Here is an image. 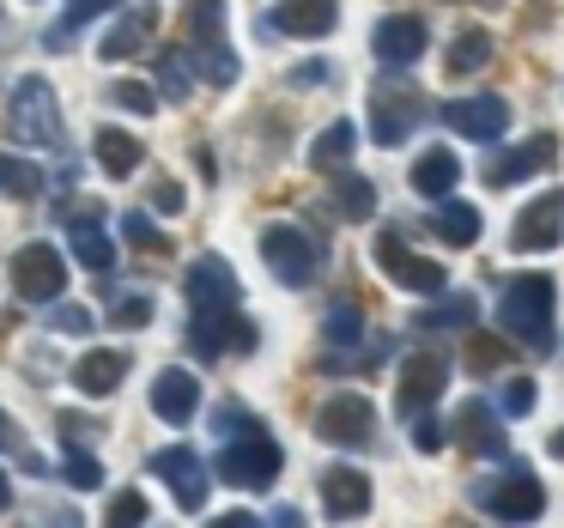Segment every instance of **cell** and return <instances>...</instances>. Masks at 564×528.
<instances>
[{"label":"cell","mask_w":564,"mask_h":528,"mask_svg":"<svg viewBox=\"0 0 564 528\" xmlns=\"http://www.w3.org/2000/svg\"><path fill=\"white\" fill-rule=\"evenodd\" d=\"M110 7H122V0H67V25H86V19L110 13Z\"/></svg>","instance_id":"obj_43"},{"label":"cell","mask_w":564,"mask_h":528,"mask_svg":"<svg viewBox=\"0 0 564 528\" xmlns=\"http://www.w3.org/2000/svg\"><path fill=\"white\" fill-rule=\"evenodd\" d=\"M455 183H462V159H455L449 147H425V152L413 159V188H419V195L443 201Z\"/></svg>","instance_id":"obj_25"},{"label":"cell","mask_w":564,"mask_h":528,"mask_svg":"<svg viewBox=\"0 0 564 528\" xmlns=\"http://www.w3.org/2000/svg\"><path fill=\"white\" fill-rule=\"evenodd\" d=\"M316 438L358 450V443L377 438V407H370L365 395H328V401L316 407Z\"/></svg>","instance_id":"obj_8"},{"label":"cell","mask_w":564,"mask_h":528,"mask_svg":"<svg viewBox=\"0 0 564 528\" xmlns=\"http://www.w3.org/2000/svg\"><path fill=\"white\" fill-rule=\"evenodd\" d=\"M510 244L516 249H558L564 244V188H546V195H534L516 213Z\"/></svg>","instance_id":"obj_12"},{"label":"cell","mask_w":564,"mask_h":528,"mask_svg":"<svg viewBox=\"0 0 564 528\" xmlns=\"http://www.w3.org/2000/svg\"><path fill=\"white\" fill-rule=\"evenodd\" d=\"M152 413H159L164 425H188V419L200 413L195 370H159V377H152Z\"/></svg>","instance_id":"obj_18"},{"label":"cell","mask_w":564,"mask_h":528,"mask_svg":"<svg viewBox=\"0 0 564 528\" xmlns=\"http://www.w3.org/2000/svg\"><path fill=\"white\" fill-rule=\"evenodd\" d=\"M91 152H98V171L110 176V183H122V176L140 171V159H147V147H140L128 128H98V140H91Z\"/></svg>","instance_id":"obj_24"},{"label":"cell","mask_w":564,"mask_h":528,"mask_svg":"<svg viewBox=\"0 0 564 528\" xmlns=\"http://www.w3.org/2000/svg\"><path fill=\"white\" fill-rule=\"evenodd\" d=\"M256 425V419L243 413V407H219V413H213V431H219V438H231V431H249Z\"/></svg>","instance_id":"obj_44"},{"label":"cell","mask_w":564,"mask_h":528,"mask_svg":"<svg viewBox=\"0 0 564 528\" xmlns=\"http://www.w3.org/2000/svg\"><path fill=\"white\" fill-rule=\"evenodd\" d=\"M437 443H443V425H437V419H431V407H425V413H413V450H437Z\"/></svg>","instance_id":"obj_41"},{"label":"cell","mask_w":564,"mask_h":528,"mask_svg":"<svg viewBox=\"0 0 564 528\" xmlns=\"http://www.w3.org/2000/svg\"><path fill=\"white\" fill-rule=\"evenodd\" d=\"M159 37V7H128L110 31H104V62H128V55L152 50Z\"/></svg>","instance_id":"obj_20"},{"label":"cell","mask_w":564,"mask_h":528,"mask_svg":"<svg viewBox=\"0 0 564 528\" xmlns=\"http://www.w3.org/2000/svg\"><path fill=\"white\" fill-rule=\"evenodd\" d=\"M67 225H74V256L86 261L91 273H110V268H116V244H110V231H104L98 213H91L86 201H79V207L67 213Z\"/></svg>","instance_id":"obj_22"},{"label":"cell","mask_w":564,"mask_h":528,"mask_svg":"<svg viewBox=\"0 0 564 528\" xmlns=\"http://www.w3.org/2000/svg\"><path fill=\"white\" fill-rule=\"evenodd\" d=\"M152 474H159L164 486H171V498L183 504L188 516H195L200 504H207V462H200V455L188 450V443H171V450L152 455Z\"/></svg>","instance_id":"obj_11"},{"label":"cell","mask_w":564,"mask_h":528,"mask_svg":"<svg viewBox=\"0 0 564 528\" xmlns=\"http://www.w3.org/2000/svg\"><path fill=\"white\" fill-rule=\"evenodd\" d=\"M152 207H159V213H183V188L159 183V188H152Z\"/></svg>","instance_id":"obj_45"},{"label":"cell","mask_w":564,"mask_h":528,"mask_svg":"<svg viewBox=\"0 0 564 528\" xmlns=\"http://www.w3.org/2000/svg\"><path fill=\"white\" fill-rule=\"evenodd\" d=\"M13 443H19V431H13V419L0 413V450H13Z\"/></svg>","instance_id":"obj_46"},{"label":"cell","mask_w":564,"mask_h":528,"mask_svg":"<svg viewBox=\"0 0 564 528\" xmlns=\"http://www.w3.org/2000/svg\"><path fill=\"white\" fill-rule=\"evenodd\" d=\"M7 128H13V140L19 147H50V152H62V110H55V91H50V79L43 74H31V79H19V91H13V110H7Z\"/></svg>","instance_id":"obj_3"},{"label":"cell","mask_w":564,"mask_h":528,"mask_svg":"<svg viewBox=\"0 0 564 528\" xmlns=\"http://www.w3.org/2000/svg\"><path fill=\"white\" fill-rule=\"evenodd\" d=\"M62 474H67V486H79V492H98L104 486V467H98V455H86V450H74L62 462Z\"/></svg>","instance_id":"obj_38"},{"label":"cell","mask_w":564,"mask_h":528,"mask_svg":"<svg viewBox=\"0 0 564 528\" xmlns=\"http://www.w3.org/2000/svg\"><path fill=\"white\" fill-rule=\"evenodd\" d=\"M352 147H358V128L352 122H328L316 134V147H310V164H316V171H340V164L352 159Z\"/></svg>","instance_id":"obj_27"},{"label":"cell","mask_w":564,"mask_h":528,"mask_svg":"<svg viewBox=\"0 0 564 528\" xmlns=\"http://www.w3.org/2000/svg\"><path fill=\"white\" fill-rule=\"evenodd\" d=\"M122 377H128V353H86L74 365L79 395H110V389H122Z\"/></svg>","instance_id":"obj_26"},{"label":"cell","mask_w":564,"mask_h":528,"mask_svg":"<svg viewBox=\"0 0 564 528\" xmlns=\"http://www.w3.org/2000/svg\"><path fill=\"white\" fill-rule=\"evenodd\" d=\"M183 292H188V304H195V310H213V304H237L243 285H237V273H231V261H225V256H200L195 268L183 273Z\"/></svg>","instance_id":"obj_16"},{"label":"cell","mask_w":564,"mask_h":528,"mask_svg":"<svg viewBox=\"0 0 564 528\" xmlns=\"http://www.w3.org/2000/svg\"><path fill=\"white\" fill-rule=\"evenodd\" d=\"M0 510H7V474H0Z\"/></svg>","instance_id":"obj_47"},{"label":"cell","mask_w":564,"mask_h":528,"mask_svg":"<svg viewBox=\"0 0 564 528\" xmlns=\"http://www.w3.org/2000/svg\"><path fill=\"white\" fill-rule=\"evenodd\" d=\"M534 401H540L534 377H510V382L498 389V413H503V419H528V413H534Z\"/></svg>","instance_id":"obj_34"},{"label":"cell","mask_w":564,"mask_h":528,"mask_svg":"<svg viewBox=\"0 0 564 528\" xmlns=\"http://www.w3.org/2000/svg\"><path fill=\"white\" fill-rule=\"evenodd\" d=\"M474 322H479V304H474V298H449V304H437V310H419V328H425V334L474 328Z\"/></svg>","instance_id":"obj_30"},{"label":"cell","mask_w":564,"mask_h":528,"mask_svg":"<svg viewBox=\"0 0 564 528\" xmlns=\"http://www.w3.org/2000/svg\"><path fill=\"white\" fill-rule=\"evenodd\" d=\"M91 322H98V316H91V310H79V304L55 310V328H62V334H91Z\"/></svg>","instance_id":"obj_42"},{"label":"cell","mask_w":564,"mask_h":528,"mask_svg":"<svg viewBox=\"0 0 564 528\" xmlns=\"http://www.w3.org/2000/svg\"><path fill=\"white\" fill-rule=\"evenodd\" d=\"M552 164H558V140H552V134H534V140H522V147L498 152V159L486 164V183H491V188H510V183H522V176L552 171Z\"/></svg>","instance_id":"obj_14"},{"label":"cell","mask_w":564,"mask_h":528,"mask_svg":"<svg viewBox=\"0 0 564 528\" xmlns=\"http://www.w3.org/2000/svg\"><path fill=\"white\" fill-rule=\"evenodd\" d=\"M261 256H268V268H273L280 285H310L316 268H322L316 237L297 231V225H268V231H261Z\"/></svg>","instance_id":"obj_5"},{"label":"cell","mask_w":564,"mask_h":528,"mask_svg":"<svg viewBox=\"0 0 564 528\" xmlns=\"http://www.w3.org/2000/svg\"><path fill=\"white\" fill-rule=\"evenodd\" d=\"M334 207H340L346 219H370V213H377V188H370L365 176H340V183H334Z\"/></svg>","instance_id":"obj_33"},{"label":"cell","mask_w":564,"mask_h":528,"mask_svg":"<svg viewBox=\"0 0 564 528\" xmlns=\"http://www.w3.org/2000/svg\"><path fill=\"white\" fill-rule=\"evenodd\" d=\"M110 104H116V110H134V116H159V91L140 86V79H116Z\"/></svg>","instance_id":"obj_35"},{"label":"cell","mask_w":564,"mask_h":528,"mask_svg":"<svg viewBox=\"0 0 564 528\" xmlns=\"http://www.w3.org/2000/svg\"><path fill=\"white\" fill-rule=\"evenodd\" d=\"M437 116H443V122H449L462 140H498L503 128H510V104L491 98V91H479V98H455V104H443Z\"/></svg>","instance_id":"obj_13"},{"label":"cell","mask_w":564,"mask_h":528,"mask_svg":"<svg viewBox=\"0 0 564 528\" xmlns=\"http://www.w3.org/2000/svg\"><path fill=\"white\" fill-rule=\"evenodd\" d=\"M219 479H225V486H237V492L273 486V479H280V443H273L261 425L231 431L225 450H219Z\"/></svg>","instance_id":"obj_2"},{"label":"cell","mask_w":564,"mask_h":528,"mask_svg":"<svg viewBox=\"0 0 564 528\" xmlns=\"http://www.w3.org/2000/svg\"><path fill=\"white\" fill-rule=\"evenodd\" d=\"M431 225H437L443 244L462 249V244H474V237H479V207H467V201H443L437 219H431Z\"/></svg>","instance_id":"obj_28"},{"label":"cell","mask_w":564,"mask_h":528,"mask_svg":"<svg viewBox=\"0 0 564 528\" xmlns=\"http://www.w3.org/2000/svg\"><path fill=\"white\" fill-rule=\"evenodd\" d=\"M0 195H19V201L43 195V171H37V164H25V159H7V152H0Z\"/></svg>","instance_id":"obj_31"},{"label":"cell","mask_w":564,"mask_h":528,"mask_svg":"<svg viewBox=\"0 0 564 528\" xmlns=\"http://www.w3.org/2000/svg\"><path fill=\"white\" fill-rule=\"evenodd\" d=\"M322 334H328V346H358V334H365V310H358L352 298H340V304L328 310V322H322Z\"/></svg>","instance_id":"obj_32"},{"label":"cell","mask_w":564,"mask_h":528,"mask_svg":"<svg viewBox=\"0 0 564 528\" xmlns=\"http://www.w3.org/2000/svg\"><path fill=\"white\" fill-rule=\"evenodd\" d=\"M104 516H110L116 528H134V522H147V498H140V492H116Z\"/></svg>","instance_id":"obj_39"},{"label":"cell","mask_w":564,"mask_h":528,"mask_svg":"<svg viewBox=\"0 0 564 528\" xmlns=\"http://www.w3.org/2000/svg\"><path fill=\"white\" fill-rule=\"evenodd\" d=\"M122 237H128V244H140V249H152V256H171V237H164L147 213H122Z\"/></svg>","instance_id":"obj_36"},{"label":"cell","mask_w":564,"mask_h":528,"mask_svg":"<svg viewBox=\"0 0 564 528\" xmlns=\"http://www.w3.org/2000/svg\"><path fill=\"white\" fill-rule=\"evenodd\" d=\"M474 498H479V510L498 516V522H534V516L546 510V492H540V479L528 474V467H510L503 479L479 486Z\"/></svg>","instance_id":"obj_7"},{"label":"cell","mask_w":564,"mask_h":528,"mask_svg":"<svg viewBox=\"0 0 564 528\" xmlns=\"http://www.w3.org/2000/svg\"><path fill=\"white\" fill-rule=\"evenodd\" d=\"M486 62H491V37H486V31H462V37L449 43V62H443V67H449L455 79H467V74H479Z\"/></svg>","instance_id":"obj_29"},{"label":"cell","mask_w":564,"mask_h":528,"mask_svg":"<svg viewBox=\"0 0 564 528\" xmlns=\"http://www.w3.org/2000/svg\"><path fill=\"white\" fill-rule=\"evenodd\" d=\"M152 67H159V86H164V98H171V104H183V98H188V86H195V79H188V67H183V55H176V50H164Z\"/></svg>","instance_id":"obj_37"},{"label":"cell","mask_w":564,"mask_h":528,"mask_svg":"<svg viewBox=\"0 0 564 528\" xmlns=\"http://www.w3.org/2000/svg\"><path fill=\"white\" fill-rule=\"evenodd\" d=\"M419 91L413 86H377L370 91V140H377V147H401L406 134H413V122H419Z\"/></svg>","instance_id":"obj_9"},{"label":"cell","mask_w":564,"mask_h":528,"mask_svg":"<svg viewBox=\"0 0 564 528\" xmlns=\"http://www.w3.org/2000/svg\"><path fill=\"white\" fill-rule=\"evenodd\" d=\"M340 25V0H280L273 7V31L285 37H328Z\"/></svg>","instance_id":"obj_19"},{"label":"cell","mask_w":564,"mask_h":528,"mask_svg":"<svg viewBox=\"0 0 564 528\" xmlns=\"http://www.w3.org/2000/svg\"><path fill=\"white\" fill-rule=\"evenodd\" d=\"M13 292L25 304H50V298L67 292V261L55 244H25L13 256Z\"/></svg>","instance_id":"obj_6"},{"label":"cell","mask_w":564,"mask_h":528,"mask_svg":"<svg viewBox=\"0 0 564 528\" xmlns=\"http://www.w3.org/2000/svg\"><path fill=\"white\" fill-rule=\"evenodd\" d=\"M188 346L200 358H225V353H249L256 346V322L243 316L237 304H213V310H195L188 322Z\"/></svg>","instance_id":"obj_4"},{"label":"cell","mask_w":564,"mask_h":528,"mask_svg":"<svg viewBox=\"0 0 564 528\" xmlns=\"http://www.w3.org/2000/svg\"><path fill=\"white\" fill-rule=\"evenodd\" d=\"M455 438H462L474 455L498 462V455H503V425H498V407H491V401H467V407H462V419H455Z\"/></svg>","instance_id":"obj_23"},{"label":"cell","mask_w":564,"mask_h":528,"mask_svg":"<svg viewBox=\"0 0 564 528\" xmlns=\"http://www.w3.org/2000/svg\"><path fill=\"white\" fill-rule=\"evenodd\" d=\"M443 382H449V358H443V353H413V358H406V370H401V395H394L401 413L406 419L425 413V407L443 395Z\"/></svg>","instance_id":"obj_15"},{"label":"cell","mask_w":564,"mask_h":528,"mask_svg":"<svg viewBox=\"0 0 564 528\" xmlns=\"http://www.w3.org/2000/svg\"><path fill=\"white\" fill-rule=\"evenodd\" d=\"M322 510H328L334 522L365 516L370 510V479L358 474V467H328V474H322Z\"/></svg>","instance_id":"obj_21"},{"label":"cell","mask_w":564,"mask_h":528,"mask_svg":"<svg viewBox=\"0 0 564 528\" xmlns=\"http://www.w3.org/2000/svg\"><path fill=\"white\" fill-rule=\"evenodd\" d=\"M425 43H431L425 19H413V13H394V19H382V25H377V37H370V50H377V62H389V67H406V62H419V55H425Z\"/></svg>","instance_id":"obj_17"},{"label":"cell","mask_w":564,"mask_h":528,"mask_svg":"<svg viewBox=\"0 0 564 528\" xmlns=\"http://www.w3.org/2000/svg\"><path fill=\"white\" fill-rule=\"evenodd\" d=\"M552 298H558V285L546 273H516V280H503V292H498L503 334L534 346V353H546L552 346Z\"/></svg>","instance_id":"obj_1"},{"label":"cell","mask_w":564,"mask_h":528,"mask_svg":"<svg viewBox=\"0 0 564 528\" xmlns=\"http://www.w3.org/2000/svg\"><path fill=\"white\" fill-rule=\"evenodd\" d=\"M152 322V298H122L110 304V328H147Z\"/></svg>","instance_id":"obj_40"},{"label":"cell","mask_w":564,"mask_h":528,"mask_svg":"<svg viewBox=\"0 0 564 528\" xmlns=\"http://www.w3.org/2000/svg\"><path fill=\"white\" fill-rule=\"evenodd\" d=\"M377 268L389 273L394 285H406V292H443V268L419 256L401 231H382L377 237Z\"/></svg>","instance_id":"obj_10"}]
</instances>
